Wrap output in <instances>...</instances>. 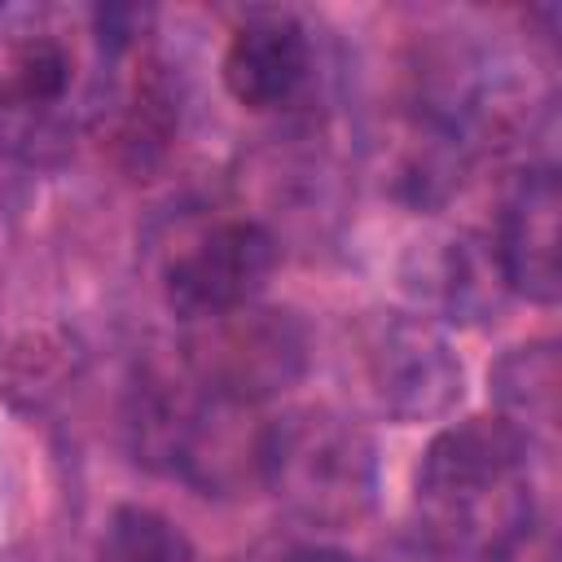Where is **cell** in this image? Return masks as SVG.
Here are the masks:
<instances>
[{"instance_id": "cell-12", "label": "cell", "mask_w": 562, "mask_h": 562, "mask_svg": "<svg viewBox=\"0 0 562 562\" xmlns=\"http://www.w3.org/2000/svg\"><path fill=\"white\" fill-rule=\"evenodd\" d=\"M290 562H360V558L356 553H342V549H329V544H307Z\"/></svg>"}, {"instance_id": "cell-1", "label": "cell", "mask_w": 562, "mask_h": 562, "mask_svg": "<svg viewBox=\"0 0 562 562\" xmlns=\"http://www.w3.org/2000/svg\"><path fill=\"white\" fill-rule=\"evenodd\" d=\"M417 505L452 549H505L531 522L527 430L509 417H470L430 439L417 465Z\"/></svg>"}, {"instance_id": "cell-2", "label": "cell", "mask_w": 562, "mask_h": 562, "mask_svg": "<svg viewBox=\"0 0 562 562\" xmlns=\"http://www.w3.org/2000/svg\"><path fill=\"white\" fill-rule=\"evenodd\" d=\"M259 474L281 501L325 527L356 522L378 492L369 435L329 408H299L268 422L259 439Z\"/></svg>"}, {"instance_id": "cell-6", "label": "cell", "mask_w": 562, "mask_h": 562, "mask_svg": "<svg viewBox=\"0 0 562 562\" xmlns=\"http://www.w3.org/2000/svg\"><path fill=\"white\" fill-rule=\"evenodd\" d=\"M558 176L553 171H531L518 180L505 220H501V241L496 259L505 272V285L514 294H527L531 303H558L562 294V263H558Z\"/></svg>"}, {"instance_id": "cell-11", "label": "cell", "mask_w": 562, "mask_h": 562, "mask_svg": "<svg viewBox=\"0 0 562 562\" xmlns=\"http://www.w3.org/2000/svg\"><path fill=\"white\" fill-rule=\"evenodd\" d=\"M101 562H193V549L158 509L119 505L101 536Z\"/></svg>"}, {"instance_id": "cell-9", "label": "cell", "mask_w": 562, "mask_h": 562, "mask_svg": "<svg viewBox=\"0 0 562 562\" xmlns=\"http://www.w3.org/2000/svg\"><path fill=\"white\" fill-rule=\"evenodd\" d=\"M487 382H492L496 404L505 408L501 417H509V422H553V408H558V351H553L549 338L509 347L492 364Z\"/></svg>"}, {"instance_id": "cell-5", "label": "cell", "mask_w": 562, "mask_h": 562, "mask_svg": "<svg viewBox=\"0 0 562 562\" xmlns=\"http://www.w3.org/2000/svg\"><path fill=\"white\" fill-rule=\"evenodd\" d=\"M369 386L378 404L400 422L443 417L465 386L461 360L448 338L422 316H391L378 325L364 351Z\"/></svg>"}, {"instance_id": "cell-7", "label": "cell", "mask_w": 562, "mask_h": 562, "mask_svg": "<svg viewBox=\"0 0 562 562\" xmlns=\"http://www.w3.org/2000/svg\"><path fill=\"white\" fill-rule=\"evenodd\" d=\"M307 75V35L285 13H255L246 18L224 53V83L237 105L272 110L294 97Z\"/></svg>"}, {"instance_id": "cell-8", "label": "cell", "mask_w": 562, "mask_h": 562, "mask_svg": "<svg viewBox=\"0 0 562 562\" xmlns=\"http://www.w3.org/2000/svg\"><path fill=\"white\" fill-rule=\"evenodd\" d=\"M422 290L452 316V321H487L501 312L509 285L496 259V246L479 237H452L439 255L422 268Z\"/></svg>"}, {"instance_id": "cell-10", "label": "cell", "mask_w": 562, "mask_h": 562, "mask_svg": "<svg viewBox=\"0 0 562 562\" xmlns=\"http://www.w3.org/2000/svg\"><path fill=\"white\" fill-rule=\"evenodd\" d=\"M70 83V53L44 31H26L0 53V92L22 105H53Z\"/></svg>"}, {"instance_id": "cell-4", "label": "cell", "mask_w": 562, "mask_h": 562, "mask_svg": "<svg viewBox=\"0 0 562 562\" xmlns=\"http://www.w3.org/2000/svg\"><path fill=\"white\" fill-rule=\"evenodd\" d=\"M277 268V241L255 220H228L167 263V303L184 321H215L246 307Z\"/></svg>"}, {"instance_id": "cell-3", "label": "cell", "mask_w": 562, "mask_h": 562, "mask_svg": "<svg viewBox=\"0 0 562 562\" xmlns=\"http://www.w3.org/2000/svg\"><path fill=\"white\" fill-rule=\"evenodd\" d=\"M198 386L228 404H259L285 391L307 364V334L290 312L237 307L206 321V334L193 338Z\"/></svg>"}]
</instances>
